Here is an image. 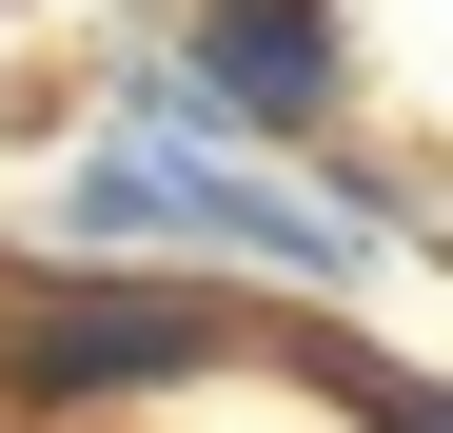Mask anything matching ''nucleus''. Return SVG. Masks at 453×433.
<instances>
[{
    "label": "nucleus",
    "instance_id": "obj_3",
    "mask_svg": "<svg viewBox=\"0 0 453 433\" xmlns=\"http://www.w3.org/2000/svg\"><path fill=\"white\" fill-rule=\"evenodd\" d=\"M158 80L197 99L217 158H257V138H335V118H355L335 0H178V59H158Z\"/></svg>",
    "mask_w": 453,
    "mask_h": 433
},
{
    "label": "nucleus",
    "instance_id": "obj_2",
    "mask_svg": "<svg viewBox=\"0 0 453 433\" xmlns=\"http://www.w3.org/2000/svg\"><path fill=\"white\" fill-rule=\"evenodd\" d=\"M217 354H257V315H237V296H197V276H99V256L0 276V394H20V414L178 394V375H217Z\"/></svg>",
    "mask_w": 453,
    "mask_h": 433
},
{
    "label": "nucleus",
    "instance_id": "obj_1",
    "mask_svg": "<svg viewBox=\"0 0 453 433\" xmlns=\"http://www.w3.org/2000/svg\"><path fill=\"white\" fill-rule=\"evenodd\" d=\"M59 216H80V237H138V276H158V256L355 276V256H374V197H316V178H276V158H197V138H80Z\"/></svg>",
    "mask_w": 453,
    "mask_h": 433
},
{
    "label": "nucleus",
    "instance_id": "obj_4",
    "mask_svg": "<svg viewBox=\"0 0 453 433\" xmlns=\"http://www.w3.org/2000/svg\"><path fill=\"white\" fill-rule=\"evenodd\" d=\"M257 354H296V375H316L355 433H453V394H434V375H395V354H374V335H335V315H296V335H257Z\"/></svg>",
    "mask_w": 453,
    "mask_h": 433
}]
</instances>
